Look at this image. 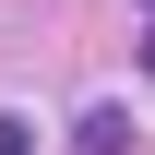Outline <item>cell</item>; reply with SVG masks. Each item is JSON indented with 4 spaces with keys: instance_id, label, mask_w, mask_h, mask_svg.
I'll return each instance as SVG.
<instances>
[{
    "instance_id": "1",
    "label": "cell",
    "mask_w": 155,
    "mask_h": 155,
    "mask_svg": "<svg viewBox=\"0 0 155 155\" xmlns=\"http://www.w3.org/2000/svg\"><path fill=\"white\" fill-rule=\"evenodd\" d=\"M72 143H84V155H119V143H131V107H107V96H96V107L72 119Z\"/></svg>"
},
{
    "instance_id": "2",
    "label": "cell",
    "mask_w": 155,
    "mask_h": 155,
    "mask_svg": "<svg viewBox=\"0 0 155 155\" xmlns=\"http://www.w3.org/2000/svg\"><path fill=\"white\" fill-rule=\"evenodd\" d=\"M0 155H36V119H0Z\"/></svg>"
}]
</instances>
